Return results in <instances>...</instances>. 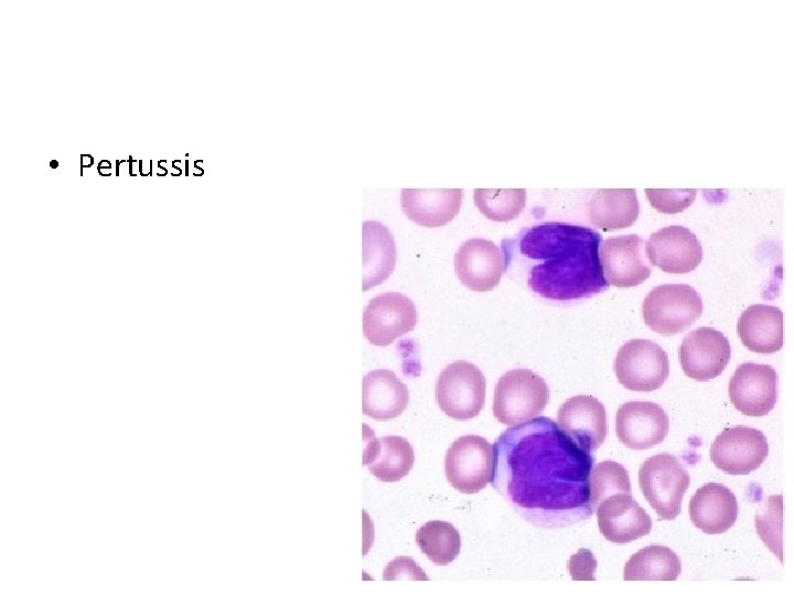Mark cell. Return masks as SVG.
Wrapping results in <instances>:
<instances>
[{
    "instance_id": "cell-1",
    "label": "cell",
    "mask_w": 794,
    "mask_h": 595,
    "mask_svg": "<svg viewBox=\"0 0 794 595\" xmlns=\"http://www.w3.org/2000/svg\"><path fill=\"white\" fill-rule=\"evenodd\" d=\"M493 453V488L534 526L560 528L592 515L589 479L594 457L550 418L506 429Z\"/></svg>"
},
{
    "instance_id": "cell-2",
    "label": "cell",
    "mask_w": 794,
    "mask_h": 595,
    "mask_svg": "<svg viewBox=\"0 0 794 595\" xmlns=\"http://www.w3.org/2000/svg\"><path fill=\"white\" fill-rule=\"evenodd\" d=\"M596 230L567 223H544L525 229L518 253L532 264L527 284L543 298L570 301L608 289Z\"/></svg>"
},
{
    "instance_id": "cell-3",
    "label": "cell",
    "mask_w": 794,
    "mask_h": 595,
    "mask_svg": "<svg viewBox=\"0 0 794 595\" xmlns=\"http://www.w3.org/2000/svg\"><path fill=\"white\" fill-rule=\"evenodd\" d=\"M549 387L543 377L526 368L506 371L496 382L493 414L505 425L526 422L544 411Z\"/></svg>"
},
{
    "instance_id": "cell-4",
    "label": "cell",
    "mask_w": 794,
    "mask_h": 595,
    "mask_svg": "<svg viewBox=\"0 0 794 595\" xmlns=\"http://www.w3.org/2000/svg\"><path fill=\"white\" fill-rule=\"evenodd\" d=\"M689 484L687 470L676 456L668 453L648 457L639 469L642 494L662 520L677 518Z\"/></svg>"
},
{
    "instance_id": "cell-5",
    "label": "cell",
    "mask_w": 794,
    "mask_h": 595,
    "mask_svg": "<svg viewBox=\"0 0 794 595\" xmlns=\"http://www.w3.org/2000/svg\"><path fill=\"white\" fill-rule=\"evenodd\" d=\"M702 307V300L693 286L662 284L644 299L642 315L652 331L670 336L690 327L700 317Z\"/></svg>"
},
{
    "instance_id": "cell-6",
    "label": "cell",
    "mask_w": 794,
    "mask_h": 595,
    "mask_svg": "<svg viewBox=\"0 0 794 595\" xmlns=\"http://www.w3.org/2000/svg\"><path fill=\"white\" fill-rule=\"evenodd\" d=\"M486 382L480 368L457 360L439 375L436 385V400L448 416L465 421L475 418L484 407Z\"/></svg>"
},
{
    "instance_id": "cell-7",
    "label": "cell",
    "mask_w": 794,
    "mask_h": 595,
    "mask_svg": "<svg viewBox=\"0 0 794 595\" xmlns=\"http://www.w3.org/2000/svg\"><path fill=\"white\" fill-rule=\"evenodd\" d=\"M619 382L632 391L659 389L669 375L666 351L651 339H631L623 344L614 359Z\"/></svg>"
},
{
    "instance_id": "cell-8",
    "label": "cell",
    "mask_w": 794,
    "mask_h": 595,
    "mask_svg": "<svg viewBox=\"0 0 794 595\" xmlns=\"http://www.w3.org/2000/svg\"><path fill=\"white\" fill-rule=\"evenodd\" d=\"M493 467V445L474 434L457 439L444 458L448 482L463 494H475L485 488L492 479Z\"/></svg>"
},
{
    "instance_id": "cell-9",
    "label": "cell",
    "mask_w": 794,
    "mask_h": 595,
    "mask_svg": "<svg viewBox=\"0 0 794 595\" xmlns=\"http://www.w3.org/2000/svg\"><path fill=\"white\" fill-rule=\"evenodd\" d=\"M416 324L415 303L399 292L380 293L364 309L363 333L375 346H388L396 338L411 332Z\"/></svg>"
},
{
    "instance_id": "cell-10",
    "label": "cell",
    "mask_w": 794,
    "mask_h": 595,
    "mask_svg": "<svg viewBox=\"0 0 794 595\" xmlns=\"http://www.w3.org/2000/svg\"><path fill=\"white\" fill-rule=\"evenodd\" d=\"M768 453V440L760 430L736 425L723 430L715 439L710 459L727 474L747 475L762 465Z\"/></svg>"
},
{
    "instance_id": "cell-11",
    "label": "cell",
    "mask_w": 794,
    "mask_h": 595,
    "mask_svg": "<svg viewBox=\"0 0 794 595\" xmlns=\"http://www.w3.org/2000/svg\"><path fill=\"white\" fill-rule=\"evenodd\" d=\"M777 374L770 365L741 364L729 381L730 401L744 415H766L777 400Z\"/></svg>"
},
{
    "instance_id": "cell-12",
    "label": "cell",
    "mask_w": 794,
    "mask_h": 595,
    "mask_svg": "<svg viewBox=\"0 0 794 595\" xmlns=\"http://www.w3.org/2000/svg\"><path fill=\"white\" fill-rule=\"evenodd\" d=\"M731 357L728 338L712 327H698L687 334L679 347V361L686 376L707 381L721 375Z\"/></svg>"
},
{
    "instance_id": "cell-13",
    "label": "cell",
    "mask_w": 794,
    "mask_h": 595,
    "mask_svg": "<svg viewBox=\"0 0 794 595\" xmlns=\"http://www.w3.org/2000/svg\"><path fill=\"white\" fill-rule=\"evenodd\" d=\"M645 253L652 266L673 274L688 273L702 260V247L697 236L677 225L651 234Z\"/></svg>"
},
{
    "instance_id": "cell-14",
    "label": "cell",
    "mask_w": 794,
    "mask_h": 595,
    "mask_svg": "<svg viewBox=\"0 0 794 595\" xmlns=\"http://www.w3.org/2000/svg\"><path fill=\"white\" fill-rule=\"evenodd\" d=\"M668 429V415L657 403L630 401L618 409L615 433L619 441L631 450H647L662 443Z\"/></svg>"
},
{
    "instance_id": "cell-15",
    "label": "cell",
    "mask_w": 794,
    "mask_h": 595,
    "mask_svg": "<svg viewBox=\"0 0 794 595\" xmlns=\"http://www.w3.org/2000/svg\"><path fill=\"white\" fill-rule=\"evenodd\" d=\"M457 277L463 285L475 292L493 290L506 269L500 248L491 240H465L454 256Z\"/></svg>"
},
{
    "instance_id": "cell-16",
    "label": "cell",
    "mask_w": 794,
    "mask_h": 595,
    "mask_svg": "<svg viewBox=\"0 0 794 595\" xmlns=\"http://www.w3.org/2000/svg\"><path fill=\"white\" fill-rule=\"evenodd\" d=\"M645 241L637 235H622L607 239L601 247V263L609 285L632 288L651 275L644 258Z\"/></svg>"
},
{
    "instance_id": "cell-17",
    "label": "cell",
    "mask_w": 794,
    "mask_h": 595,
    "mask_svg": "<svg viewBox=\"0 0 794 595\" xmlns=\"http://www.w3.org/2000/svg\"><path fill=\"white\" fill-rule=\"evenodd\" d=\"M557 421L559 428L587 452L597 451L607 437L604 405L592 396L567 399L558 410Z\"/></svg>"
},
{
    "instance_id": "cell-18",
    "label": "cell",
    "mask_w": 794,
    "mask_h": 595,
    "mask_svg": "<svg viewBox=\"0 0 794 595\" xmlns=\"http://www.w3.org/2000/svg\"><path fill=\"white\" fill-rule=\"evenodd\" d=\"M597 511L598 526L602 536L610 542L624 544L652 530V519L632 494L611 495L600 502Z\"/></svg>"
},
{
    "instance_id": "cell-19",
    "label": "cell",
    "mask_w": 794,
    "mask_h": 595,
    "mask_svg": "<svg viewBox=\"0 0 794 595\" xmlns=\"http://www.w3.org/2000/svg\"><path fill=\"white\" fill-rule=\"evenodd\" d=\"M461 188H403L400 206L406 216L423 227H441L459 213Z\"/></svg>"
},
{
    "instance_id": "cell-20",
    "label": "cell",
    "mask_w": 794,
    "mask_h": 595,
    "mask_svg": "<svg viewBox=\"0 0 794 595\" xmlns=\"http://www.w3.org/2000/svg\"><path fill=\"white\" fill-rule=\"evenodd\" d=\"M689 517L695 527L707 534L723 533L738 518L736 495L721 484L708 483L690 498Z\"/></svg>"
},
{
    "instance_id": "cell-21",
    "label": "cell",
    "mask_w": 794,
    "mask_h": 595,
    "mask_svg": "<svg viewBox=\"0 0 794 595\" xmlns=\"http://www.w3.org/2000/svg\"><path fill=\"white\" fill-rule=\"evenodd\" d=\"M409 402L407 386L389 369H375L363 378V413L384 421L399 416Z\"/></svg>"
},
{
    "instance_id": "cell-22",
    "label": "cell",
    "mask_w": 794,
    "mask_h": 595,
    "mask_svg": "<svg viewBox=\"0 0 794 595\" xmlns=\"http://www.w3.org/2000/svg\"><path fill=\"white\" fill-rule=\"evenodd\" d=\"M737 333L751 351L776 353L783 346V313L772 305H750L738 320Z\"/></svg>"
},
{
    "instance_id": "cell-23",
    "label": "cell",
    "mask_w": 794,
    "mask_h": 595,
    "mask_svg": "<svg viewBox=\"0 0 794 595\" xmlns=\"http://www.w3.org/2000/svg\"><path fill=\"white\" fill-rule=\"evenodd\" d=\"M365 439L367 445L363 464L378 480L395 483L408 475L415 463V452L405 437L388 435Z\"/></svg>"
},
{
    "instance_id": "cell-24",
    "label": "cell",
    "mask_w": 794,
    "mask_h": 595,
    "mask_svg": "<svg viewBox=\"0 0 794 595\" xmlns=\"http://www.w3.org/2000/svg\"><path fill=\"white\" fill-rule=\"evenodd\" d=\"M396 263V245L389 229L382 223H363V291L389 278Z\"/></svg>"
},
{
    "instance_id": "cell-25",
    "label": "cell",
    "mask_w": 794,
    "mask_h": 595,
    "mask_svg": "<svg viewBox=\"0 0 794 595\" xmlns=\"http://www.w3.org/2000/svg\"><path fill=\"white\" fill-rule=\"evenodd\" d=\"M640 205L634 188L597 191L589 202V218L603 231L624 229L637 219Z\"/></svg>"
},
{
    "instance_id": "cell-26",
    "label": "cell",
    "mask_w": 794,
    "mask_h": 595,
    "mask_svg": "<svg viewBox=\"0 0 794 595\" xmlns=\"http://www.w3.org/2000/svg\"><path fill=\"white\" fill-rule=\"evenodd\" d=\"M680 569L679 558L672 549L653 544L631 555L625 563L623 578L675 581Z\"/></svg>"
},
{
    "instance_id": "cell-27",
    "label": "cell",
    "mask_w": 794,
    "mask_h": 595,
    "mask_svg": "<svg viewBox=\"0 0 794 595\" xmlns=\"http://www.w3.org/2000/svg\"><path fill=\"white\" fill-rule=\"evenodd\" d=\"M421 552L436 565H448L460 553L461 537L455 527L442 520H431L416 533Z\"/></svg>"
},
{
    "instance_id": "cell-28",
    "label": "cell",
    "mask_w": 794,
    "mask_h": 595,
    "mask_svg": "<svg viewBox=\"0 0 794 595\" xmlns=\"http://www.w3.org/2000/svg\"><path fill=\"white\" fill-rule=\"evenodd\" d=\"M474 204L489 219L508 221L516 218L525 207L524 188H476Z\"/></svg>"
},
{
    "instance_id": "cell-29",
    "label": "cell",
    "mask_w": 794,
    "mask_h": 595,
    "mask_svg": "<svg viewBox=\"0 0 794 595\" xmlns=\"http://www.w3.org/2000/svg\"><path fill=\"white\" fill-rule=\"evenodd\" d=\"M632 494L629 472L614 461H603L592 469L589 479V500L594 511L611 495Z\"/></svg>"
},
{
    "instance_id": "cell-30",
    "label": "cell",
    "mask_w": 794,
    "mask_h": 595,
    "mask_svg": "<svg viewBox=\"0 0 794 595\" xmlns=\"http://www.w3.org/2000/svg\"><path fill=\"white\" fill-rule=\"evenodd\" d=\"M782 495L769 496L765 500L763 509L755 517V528L760 538L765 545L779 556L782 558V516H783Z\"/></svg>"
},
{
    "instance_id": "cell-31",
    "label": "cell",
    "mask_w": 794,
    "mask_h": 595,
    "mask_svg": "<svg viewBox=\"0 0 794 595\" xmlns=\"http://www.w3.org/2000/svg\"><path fill=\"white\" fill-rule=\"evenodd\" d=\"M645 195L651 206L657 212L664 214H677L691 205L696 197V190L646 188Z\"/></svg>"
},
{
    "instance_id": "cell-32",
    "label": "cell",
    "mask_w": 794,
    "mask_h": 595,
    "mask_svg": "<svg viewBox=\"0 0 794 595\" xmlns=\"http://www.w3.org/2000/svg\"><path fill=\"white\" fill-rule=\"evenodd\" d=\"M384 580H428L421 567L408 556H398L390 561L383 573Z\"/></svg>"
},
{
    "instance_id": "cell-33",
    "label": "cell",
    "mask_w": 794,
    "mask_h": 595,
    "mask_svg": "<svg viewBox=\"0 0 794 595\" xmlns=\"http://www.w3.org/2000/svg\"><path fill=\"white\" fill-rule=\"evenodd\" d=\"M596 569L597 561L588 549H580L568 562V570L573 580H596Z\"/></svg>"
},
{
    "instance_id": "cell-34",
    "label": "cell",
    "mask_w": 794,
    "mask_h": 595,
    "mask_svg": "<svg viewBox=\"0 0 794 595\" xmlns=\"http://www.w3.org/2000/svg\"><path fill=\"white\" fill-rule=\"evenodd\" d=\"M94 160L90 154H82L81 155V175H83V169L92 166Z\"/></svg>"
},
{
    "instance_id": "cell-35",
    "label": "cell",
    "mask_w": 794,
    "mask_h": 595,
    "mask_svg": "<svg viewBox=\"0 0 794 595\" xmlns=\"http://www.w3.org/2000/svg\"><path fill=\"white\" fill-rule=\"evenodd\" d=\"M97 169H111V163L108 160H101L97 166Z\"/></svg>"
},
{
    "instance_id": "cell-36",
    "label": "cell",
    "mask_w": 794,
    "mask_h": 595,
    "mask_svg": "<svg viewBox=\"0 0 794 595\" xmlns=\"http://www.w3.org/2000/svg\"><path fill=\"white\" fill-rule=\"evenodd\" d=\"M50 166H51L52 169H56V167L58 166V162H57L56 160H53V161L50 162Z\"/></svg>"
}]
</instances>
